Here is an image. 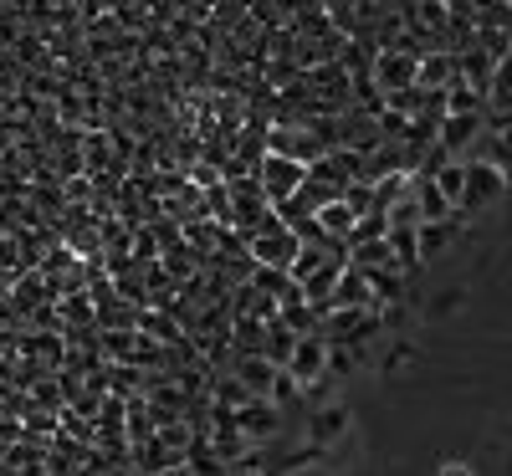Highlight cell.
<instances>
[{
	"label": "cell",
	"mask_w": 512,
	"mask_h": 476,
	"mask_svg": "<svg viewBox=\"0 0 512 476\" xmlns=\"http://www.w3.org/2000/svg\"><path fill=\"white\" fill-rule=\"evenodd\" d=\"M502 195H507V169L492 159H466V185H461L456 215H477V210L497 205Z\"/></svg>",
	"instance_id": "obj_1"
},
{
	"label": "cell",
	"mask_w": 512,
	"mask_h": 476,
	"mask_svg": "<svg viewBox=\"0 0 512 476\" xmlns=\"http://www.w3.org/2000/svg\"><path fill=\"white\" fill-rule=\"evenodd\" d=\"M303 180H308V164H303V159L277 154V149L262 159V190H267V200H272V205L292 200L297 190H303Z\"/></svg>",
	"instance_id": "obj_2"
},
{
	"label": "cell",
	"mask_w": 512,
	"mask_h": 476,
	"mask_svg": "<svg viewBox=\"0 0 512 476\" xmlns=\"http://www.w3.org/2000/svg\"><path fill=\"white\" fill-rule=\"evenodd\" d=\"M482 128H487V113H446L436 139H441L446 154H472V144L482 139Z\"/></svg>",
	"instance_id": "obj_3"
},
{
	"label": "cell",
	"mask_w": 512,
	"mask_h": 476,
	"mask_svg": "<svg viewBox=\"0 0 512 476\" xmlns=\"http://www.w3.org/2000/svg\"><path fill=\"white\" fill-rule=\"evenodd\" d=\"M415 67H420V57L415 52H405V47H390L379 57V88L384 93H395V88H415Z\"/></svg>",
	"instance_id": "obj_4"
},
{
	"label": "cell",
	"mask_w": 512,
	"mask_h": 476,
	"mask_svg": "<svg viewBox=\"0 0 512 476\" xmlns=\"http://www.w3.org/2000/svg\"><path fill=\"white\" fill-rule=\"evenodd\" d=\"M415 205H420V221H451L456 205L441 195V185L431 175H415Z\"/></svg>",
	"instance_id": "obj_5"
},
{
	"label": "cell",
	"mask_w": 512,
	"mask_h": 476,
	"mask_svg": "<svg viewBox=\"0 0 512 476\" xmlns=\"http://www.w3.org/2000/svg\"><path fill=\"white\" fill-rule=\"evenodd\" d=\"M487 113H512V52L492 67V82H487Z\"/></svg>",
	"instance_id": "obj_6"
},
{
	"label": "cell",
	"mask_w": 512,
	"mask_h": 476,
	"mask_svg": "<svg viewBox=\"0 0 512 476\" xmlns=\"http://www.w3.org/2000/svg\"><path fill=\"white\" fill-rule=\"evenodd\" d=\"M415 241H420V262H425V256H441L456 241V215H451V221H420Z\"/></svg>",
	"instance_id": "obj_7"
},
{
	"label": "cell",
	"mask_w": 512,
	"mask_h": 476,
	"mask_svg": "<svg viewBox=\"0 0 512 476\" xmlns=\"http://www.w3.org/2000/svg\"><path fill=\"white\" fill-rule=\"evenodd\" d=\"M431 180H436V185H441V195L456 205V200H461V185H466V159H451L446 169H436Z\"/></svg>",
	"instance_id": "obj_8"
},
{
	"label": "cell",
	"mask_w": 512,
	"mask_h": 476,
	"mask_svg": "<svg viewBox=\"0 0 512 476\" xmlns=\"http://www.w3.org/2000/svg\"><path fill=\"white\" fill-rule=\"evenodd\" d=\"M236 425L251 430V436H267V430L277 425V415H272V405H246V410L236 415Z\"/></svg>",
	"instance_id": "obj_9"
},
{
	"label": "cell",
	"mask_w": 512,
	"mask_h": 476,
	"mask_svg": "<svg viewBox=\"0 0 512 476\" xmlns=\"http://www.w3.org/2000/svg\"><path fill=\"white\" fill-rule=\"evenodd\" d=\"M344 425H349V410H338V405H333V410H323V415L313 420V441H333Z\"/></svg>",
	"instance_id": "obj_10"
}]
</instances>
